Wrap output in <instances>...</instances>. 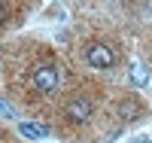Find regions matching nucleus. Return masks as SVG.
Masks as SVG:
<instances>
[{"instance_id": "nucleus-5", "label": "nucleus", "mask_w": 152, "mask_h": 143, "mask_svg": "<svg viewBox=\"0 0 152 143\" xmlns=\"http://www.w3.org/2000/svg\"><path fill=\"white\" fill-rule=\"evenodd\" d=\"M131 79H134V85H140V88H143V85L149 82V76H146V70L140 67V64H131Z\"/></svg>"}, {"instance_id": "nucleus-2", "label": "nucleus", "mask_w": 152, "mask_h": 143, "mask_svg": "<svg viewBox=\"0 0 152 143\" xmlns=\"http://www.w3.org/2000/svg\"><path fill=\"white\" fill-rule=\"evenodd\" d=\"M85 61H88V67H94V70H113L116 67V52L107 43H88L85 46Z\"/></svg>"}, {"instance_id": "nucleus-4", "label": "nucleus", "mask_w": 152, "mask_h": 143, "mask_svg": "<svg viewBox=\"0 0 152 143\" xmlns=\"http://www.w3.org/2000/svg\"><path fill=\"white\" fill-rule=\"evenodd\" d=\"M18 131L24 134V137H31V140H40L46 131H43V128L40 125H34V122H18Z\"/></svg>"}, {"instance_id": "nucleus-3", "label": "nucleus", "mask_w": 152, "mask_h": 143, "mask_svg": "<svg viewBox=\"0 0 152 143\" xmlns=\"http://www.w3.org/2000/svg\"><path fill=\"white\" fill-rule=\"evenodd\" d=\"M91 113H94L91 100L82 98V95H76V98H70V100H67V107H64V119H67V122H73V125H82V122L91 119Z\"/></svg>"}, {"instance_id": "nucleus-1", "label": "nucleus", "mask_w": 152, "mask_h": 143, "mask_svg": "<svg viewBox=\"0 0 152 143\" xmlns=\"http://www.w3.org/2000/svg\"><path fill=\"white\" fill-rule=\"evenodd\" d=\"M58 67L52 61H43V64H37V67L31 70V85H34V92H40V95H52L55 88H58Z\"/></svg>"}]
</instances>
